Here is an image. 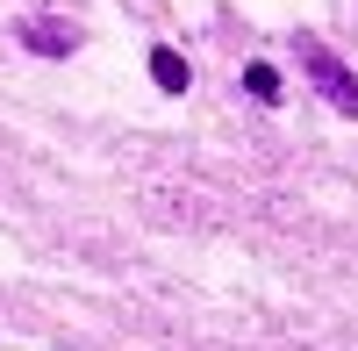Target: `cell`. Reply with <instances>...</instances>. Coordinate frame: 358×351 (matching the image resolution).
I'll return each mask as SVG.
<instances>
[{
  "label": "cell",
  "instance_id": "obj_4",
  "mask_svg": "<svg viewBox=\"0 0 358 351\" xmlns=\"http://www.w3.org/2000/svg\"><path fill=\"white\" fill-rule=\"evenodd\" d=\"M244 94H251L258 108H280V72H273V65H244Z\"/></svg>",
  "mask_w": 358,
  "mask_h": 351
},
{
  "label": "cell",
  "instance_id": "obj_1",
  "mask_svg": "<svg viewBox=\"0 0 358 351\" xmlns=\"http://www.w3.org/2000/svg\"><path fill=\"white\" fill-rule=\"evenodd\" d=\"M294 57H301V72L315 79V94L330 101L337 115H358V72H351L322 36H294Z\"/></svg>",
  "mask_w": 358,
  "mask_h": 351
},
{
  "label": "cell",
  "instance_id": "obj_2",
  "mask_svg": "<svg viewBox=\"0 0 358 351\" xmlns=\"http://www.w3.org/2000/svg\"><path fill=\"white\" fill-rule=\"evenodd\" d=\"M15 36H22L29 50H36V57H72V50H79V29H72V22H57V15H36V22H22Z\"/></svg>",
  "mask_w": 358,
  "mask_h": 351
},
{
  "label": "cell",
  "instance_id": "obj_3",
  "mask_svg": "<svg viewBox=\"0 0 358 351\" xmlns=\"http://www.w3.org/2000/svg\"><path fill=\"white\" fill-rule=\"evenodd\" d=\"M151 79L165 86V94H187V79H194V72H187V57H179L172 43H158V50H151Z\"/></svg>",
  "mask_w": 358,
  "mask_h": 351
}]
</instances>
